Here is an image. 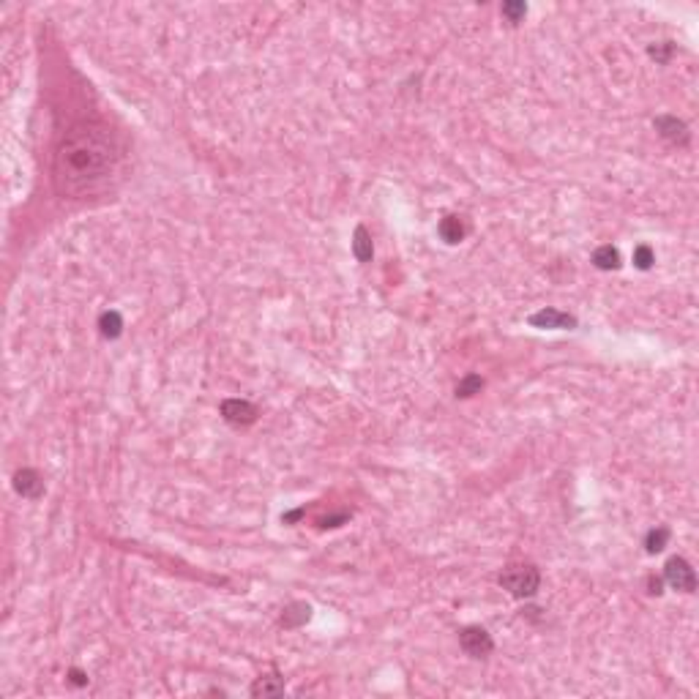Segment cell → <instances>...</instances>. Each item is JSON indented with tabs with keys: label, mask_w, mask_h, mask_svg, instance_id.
<instances>
[{
	"label": "cell",
	"mask_w": 699,
	"mask_h": 699,
	"mask_svg": "<svg viewBox=\"0 0 699 699\" xmlns=\"http://www.w3.org/2000/svg\"><path fill=\"white\" fill-rule=\"evenodd\" d=\"M121 145L107 126L87 123L74 129L58 148L55 156V183L72 197L85 200L109 189L112 175H118Z\"/></svg>",
	"instance_id": "cell-1"
},
{
	"label": "cell",
	"mask_w": 699,
	"mask_h": 699,
	"mask_svg": "<svg viewBox=\"0 0 699 699\" xmlns=\"http://www.w3.org/2000/svg\"><path fill=\"white\" fill-rule=\"evenodd\" d=\"M647 52H650V58H653L656 63H667V61L672 58V52H675V44H672V41H661V44H653Z\"/></svg>",
	"instance_id": "cell-19"
},
{
	"label": "cell",
	"mask_w": 699,
	"mask_h": 699,
	"mask_svg": "<svg viewBox=\"0 0 699 699\" xmlns=\"http://www.w3.org/2000/svg\"><path fill=\"white\" fill-rule=\"evenodd\" d=\"M530 325H533V328H552V331H565V328L571 331V328H576V317L549 306V309L536 311V314L530 317Z\"/></svg>",
	"instance_id": "cell-7"
},
{
	"label": "cell",
	"mask_w": 699,
	"mask_h": 699,
	"mask_svg": "<svg viewBox=\"0 0 699 699\" xmlns=\"http://www.w3.org/2000/svg\"><path fill=\"white\" fill-rule=\"evenodd\" d=\"M647 593L650 596H661L664 593V579L661 576H650L647 579Z\"/></svg>",
	"instance_id": "cell-20"
},
{
	"label": "cell",
	"mask_w": 699,
	"mask_h": 699,
	"mask_svg": "<svg viewBox=\"0 0 699 699\" xmlns=\"http://www.w3.org/2000/svg\"><path fill=\"white\" fill-rule=\"evenodd\" d=\"M353 251L358 257V262H369L375 257V246H372V238L366 233V227H355V235H353Z\"/></svg>",
	"instance_id": "cell-12"
},
{
	"label": "cell",
	"mask_w": 699,
	"mask_h": 699,
	"mask_svg": "<svg viewBox=\"0 0 699 699\" xmlns=\"http://www.w3.org/2000/svg\"><path fill=\"white\" fill-rule=\"evenodd\" d=\"M251 694L254 697H279V694H284V680L279 675H262L254 680Z\"/></svg>",
	"instance_id": "cell-9"
},
{
	"label": "cell",
	"mask_w": 699,
	"mask_h": 699,
	"mask_svg": "<svg viewBox=\"0 0 699 699\" xmlns=\"http://www.w3.org/2000/svg\"><path fill=\"white\" fill-rule=\"evenodd\" d=\"M222 418L233 426H249L257 421V407L243 399H227L222 401Z\"/></svg>",
	"instance_id": "cell-5"
},
{
	"label": "cell",
	"mask_w": 699,
	"mask_h": 699,
	"mask_svg": "<svg viewBox=\"0 0 699 699\" xmlns=\"http://www.w3.org/2000/svg\"><path fill=\"white\" fill-rule=\"evenodd\" d=\"M309 615H311L309 604H293V607L282 615V623H284V625H301V623L309 620Z\"/></svg>",
	"instance_id": "cell-15"
},
{
	"label": "cell",
	"mask_w": 699,
	"mask_h": 699,
	"mask_svg": "<svg viewBox=\"0 0 699 699\" xmlns=\"http://www.w3.org/2000/svg\"><path fill=\"white\" fill-rule=\"evenodd\" d=\"M69 680H72L74 686H87V675H85L82 669H77V667H74V669H69Z\"/></svg>",
	"instance_id": "cell-21"
},
{
	"label": "cell",
	"mask_w": 699,
	"mask_h": 699,
	"mask_svg": "<svg viewBox=\"0 0 699 699\" xmlns=\"http://www.w3.org/2000/svg\"><path fill=\"white\" fill-rule=\"evenodd\" d=\"M459 645H462V650H465L467 656H472V658H483V656H489V653L494 650V642H492L489 631L481 628V625H467V628H462Z\"/></svg>",
	"instance_id": "cell-4"
},
{
	"label": "cell",
	"mask_w": 699,
	"mask_h": 699,
	"mask_svg": "<svg viewBox=\"0 0 699 699\" xmlns=\"http://www.w3.org/2000/svg\"><path fill=\"white\" fill-rule=\"evenodd\" d=\"M497 582H500V587L508 590L514 598H530V596H536L539 587H541V574H539V568L530 565V563H511V565L503 568V574H500Z\"/></svg>",
	"instance_id": "cell-2"
},
{
	"label": "cell",
	"mask_w": 699,
	"mask_h": 699,
	"mask_svg": "<svg viewBox=\"0 0 699 699\" xmlns=\"http://www.w3.org/2000/svg\"><path fill=\"white\" fill-rule=\"evenodd\" d=\"M593 265L598 271H618L620 268V251L615 246H598L596 254H593Z\"/></svg>",
	"instance_id": "cell-10"
},
{
	"label": "cell",
	"mask_w": 699,
	"mask_h": 699,
	"mask_svg": "<svg viewBox=\"0 0 699 699\" xmlns=\"http://www.w3.org/2000/svg\"><path fill=\"white\" fill-rule=\"evenodd\" d=\"M653 262H656V254H653V249L650 246H636L634 249V265L639 268V271H650L653 268Z\"/></svg>",
	"instance_id": "cell-17"
},
{
	"label": "cell",
	"mask_w": 699,
	"mask_h": 699,
	"mask_svg": "<svg viewBox=\"0 0 699 699\" xmlns=\"http://www.w3.org/2000/svg\"><path fill=\"white\" fill-rule=\"evenodd\" d=\"M437 230H440V238H443L446 243H451V246H454V243H459L467 233L465 222H462L459 216H446V219L440 222V227H437Z\"/></svg>",
	"instance_id": "cell-11"
},
{
	"label": "cell",
	"mask_w": 699,
	"mask_h": 699,
	"mask_svg": "<svg viewBox=\"0 0 699 699\" xmlns=\"http://www.w3.org/2000/svg\"><path fill=\"white\" fill-rule=\"evenodd\" d=\"M98 331H101L104 339H118L121 331H123V317L112 309L104 311V314L98 317Z\"/></svg>",
	"instance_id": "cell-13"
},
{
	"label": "cell",
	"mask_w": 699,
	"mask_h": 699,
	"mask_svg": "<svg viewBox=\"0 0 699 699\" xmlns=\"http://www.w3.org/2000/svg\"><path fill=\"white\" fill-rule=\"evenodd\" d=\"M14 489H17L22 497H28V500H39V497L44 494V481H41V475H39L36 470L25 467V470H19V472L14 475Z\"/></svg>",
	"instance_id": "cell-8"
},
{
	"label": "cell",
	"mask_w": 699,
	"mask_h": 699,
	"mask_svg": "<svg viewBox=\"0 0 699 699\" xmlns=\"http://www.w3.org/2000/svg\"><path fill=\"white\" fill-rule=\"evenodd\" d=\"M669 528H653L650 533H647V539H645V549L650 552V554H656V552H661L664 546L669 544Z\"/></svg>",
	"instance_id": "cell-14"
},
{
	"label": "cell",
	"mask_w": 699,
	"mask_h": 699,
	"mask_svg": "<svg viewBox=\"0 0 699 699\" xmlns=\"http://www.w3.org/2000/svg\"><path fill=\"white\" fill-rule=\"evenodd\" d=\"M653 126H656V132H658L664 140H669V143H675V145H689V140H691L689 126H686L683 121H678L675 115H658V118L653 121Z\"/></svg>",
	"instance_id": "cell-6"
},
{
	"label": "cell",
	"mask_w": 699,
	"mask_h": 699,
	"mask_svg": "<svg viewBox=\"0 0 699 699\" xmlns=\"http://www.w3.org/2000/svg\"><path fill=\"white\" fill-rule=\"evenodd\" d=\"M481 388H483V380H481L478 375H467L465 380H459V386H457V396L470 399V396L481 393Z\"/></svg>",
	"instance_id": "cell-16"
},
{
	"label": "cell",
	"mask_w": 699,
	"mask_h": 699,
	"mask_svg": "<svg viewBox=\"0 0 699 699\" xmlns=\"http://www.w3.org/2000/svg\"><path fill=\"white\" fill-rule=\"evenodd\" d=\"M664 582H669L675 590H683V593H694L697 590V574L691 568L689 560L683 557H672L664 568Z\"/></svg>",
	"instance_id": "cell-3"
},
{
	"label": "cell",
	"mask_w": 699,
	"mask_h": 699,
	"mask_svg": "<svg viewBox=\"0 0 699 699\" xmlns=\"http://www.w3.org/2000/svg\"><path fill=\"white\" fill-rule=\"evenodd\" d=\"M500 14L508 19V22H522L525 19V14H528V6L525 3H503V8H500Z\"/></svg>",
	"instance_id": "cell-18"
}]
</instances>
